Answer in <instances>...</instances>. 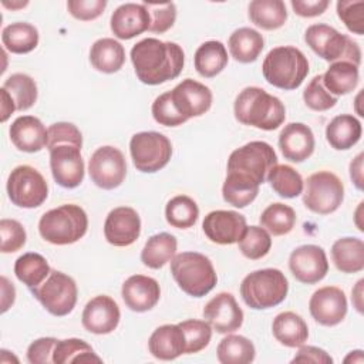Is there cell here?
I'll return each mask as SVG.
<instances>
[{
    "label": "cell",
    "mask_w": 364,
    "mask_h": 364,
    "mask_svg": "<svg viewBox=\"0 0 364 364\" xmlns=\"http://www.w3.org/2000/svg\"><path fill=\"white\" fill-rule=\"evenodd\" d=\"M131 61L141 82L158 85L181 74L185 64V53L173 41L148 37L131 48Z\"/></svg>",
    "instance_id": "6da1fadb"
},
{
    "label": "cell",
    "mask_w": 364,
    "mask_h": 364,
    "mask_svg": "<svg viewBox=\"0 0 364 364\" xmlns=\"http://www.w3.org/2000/svg\"><path fill=\"white\" fill-rule=\"evenodd\" d=\"M233 111L240 124L263 131H273L286 119L283 102L260 87L243 88L235 100Z\"/></svg>",
    "instance_id": "7a4b0ae2"
},
{
    "label": "cell",
    "mask_w": 364,
    "mask_h": 364,
    "mask_svg": "<svg viewBox=\"0 0 364 364\" xmlns=\"http://www.w3.org/2000/svg\"><path fill=\"white\" fill-rule=\"evenodd\" d=\"M264 80L280 90H296L309 74L307 57L293 46L272 48L263 60Z\"/></svg>",
    "instance_id": "3957f363"
},
{
    "label": "cell",
    "mask_w": 364,
    "mask_h": 364,
    "mask_svg": "<svg viewBox=\"0 0 364 364\" xmlns=\"http://www.w3.org/2000/svg\"><path fill=\"white\" fill-rule=\"evenodd\" d=\"M88 229L85 210L74 203H65L46 212L38 222L40 236L53 245L64 246L78 242Z\"/></svg>",
    "instance_id": "277c9868"
},
{
    "label": "cell",
    "mask_w": 364,
    "mask_h": 364,
    "mask_svg": "<svg viewBox=\"0 0 364 364\" xmlns=\"http://www.w3.org/2000/svg\"><path fill=\"white\" fill-rule=\"evenodd\" d=\"M171 273L182 291L192 297L206 296L218 282L209 257L198 252H182L171 260Z\"/></svg>",
    "instance_id": "5b68a950"
},
{
    "label": "cell",
    "mask_w": 364,
    "mask_h": 364,
    "mask_svg": "<svg viewBox=\"0 0 364 364\" xmlns=\"http://www.w3.org/2000/svg\"><path fill=\"white\" fill-rule=\"evenodd\" d=\"M289 291V282L279 269H260L249 273L240 284L243 301L255 310L280 304Z\"/></svg>",
    "instance_id": "8992f818"
},
{
    "label": "cell",
    "mask_w": 364,
    "mask_h": 364,
    "mask_svg": "<svg viewBox=\"0 0 364 364\" xmlns=\"http://www.w3.org/2000/svg\"><path fill=\"white\" fill-rule=\"evenodd\" d=\"M304 41L326 61H348L357 67L361 63V50L358 44L348 36L338 33L334 27L327 24L318 23L307 27Z\"/></svg>",
    "instance_id": "52a82bcc"
},
{
    "label": "cell",
    "mask_w": 364,
    "mask_h": 364,
    "mask_svg": "<svg viewBox=\"0 0 364 364\" xmlns=\"http://www.w3.org/2000/svg\"><path fill=\"white\" fill-rule=\"evenodd\" d=\"M277 164V155L264 141H252L235 149L228 159V173H237L262 185Z\"/></svg>",
    "instance_id": "ba28073f"
},
{
    "label": "cell",
    "mask_w": 364,
    "mask_h": 364,
    "mask_svg": "<svg viewBox=\"0 0 364 364\" xmlns=\"http://www.w3.org/2000/svg\"><path fill=\"white\" fill-rule=\"evenodd\" d=\"M30 290L43 307L57 317L70 314L75 307L78 297L75 280L71 276L53 269L41 284Z\"/></svg>",
    "instance_id": "9c48e42d"
},
{
    "label": "cell",
    "mask_w": 364,
    "mask_h": 364,
    "mask_svg": "<svg viewBox=\"0 0 364 364\" xmlns=\"http://www.w3.org/2000/svg\"><path fill=\"white\" fill-rule=\"evenodd\" d=\"M129 152L138 171L154 173L168 165L172 156V144L161 132L144 131L132 135Z\"/></svg>",
    "instance_id": "30bf717a"
},
{
    "label": "cell",
    "mask_w": 364,
    "mask_h": 364,
    "mask_svg": "<svg viewBox=\"0 0 364 364\" xmlns=\"http://www.w3.org/2000/svg\"><path fill=\"white\" fill-rule=\"evenodd\" d=\"M344 199V185L341 179L330 171L311 173L306 181L303 203L307 209L318 215L336 212Z\"/></svg>",
    "instance_id": "8fae6325"
},
{
    "label": "cell",
    "mask_w": 364,
    "mask_h": 364,
    "mask_svg": "<svg viewBox=\"0 0 364 364\" xmlns=\"http://www.w3.org/2000/svg\"><path fill=\"white\" fill-rule=\"evenodd\" d=\"M7 195L13 205L33 209L44 203L48 185L44 176L30 165L16 166L7 179Z\"/></svg>",
    "instance_id": "7c38bea8"
},
{
    "label": "cell",
    "mask_w": 364,
    "mask_h": 364,
    "mask_svg": "<svg viewBox=\"0 0 364 364\" xmlns=\"http://www.w3.org/2000/svg\"><path fill=\"white\" fill-rule=\"evenodd\" d=\"M91 181L101 189L118 188L127 176V162L124 154L111 145L100 146L94 151L88 162Z\"/></svg>",
    "instance_id": "4fadbf2b"
},
{
    "label": "cell",
    "mask_w": 364,
    "mask_h": 364,
    "mask_svg": "<svg viewBox=\"0 0 364 364\" xmlns=\"http://www.w3.org/2000/svg\"><path fill=\"white\" fill-rule=\"evenodd\" d=\"M50 151V168L54 181L67 189L77 188L84 179L81 148L71 144L57 145Z\"/></svg>",
    "instance_id": "5bb4252c"
},
{
    "label": "cell",
    "mask_w": 364,
    "mask_h": 364,
    "mask_svg": "<svg viewBox=\"0 0 364 364\" xmlns=\"http://www.w3.org/2000/svg\"><path fill=\"white\" fill-rule=\"evenodd\" d=\"M289 267L296 280L304 284H314L326 277L328 262L323 247L317 245H303L290 253Z\"/></svg>",
    "instance_id": "9a60e30c"
},
{
    "label": "cell",
    "mask_w": 364,
    "mask_h": 364,
    "mask_svg": "<svg viewBox=\"0 0 364 364\" xmlns=\"http://www.w3.org/2000/svg\"><path fill=\"white\" fill-rule=\"evenodd\" d=\"M169 94L172 104L186 121L208 112L213 98L212 91L205 84L192 78L181 81L172 91H169Z\"/></svg>",
    "instance_id": "2e32d148"
},
{
    "label": "cell",
    "mask_w": 364,
    "mask_h": 364,
    "mask_svg": "<svg viewBox=\"0 0 364 364\" xmlns=\"http://www.w3.org/2000/svg\"><path fill=\"white\" fill-rule=\"evenodd\" d=\"M309 310L318 324L326 327L337 326L347 314L346 294L336 286L320 287L310 297Z\"/></svg>",
    "instance_id": "e0dca14e"
},
{
    "label": "cell",
    "mask_w": 364,
    "mask_h": 364,
    "mask_svg": "<svg viewBox=\"0 0 364 364\" xmlns=\"http://www.w3.org/2000/svg\"><path fill=\"white\" fill-rule=\"evenodd\" d=\"M203 318L220 334L239 330L243 324V310L239 307L235 296L222 291L212 297L203 307Z\"/></svg>",
    "instance_id": "ac0fdd59"
},
{
    "label": "cell",
    "mask_w": 364,
    "mask_h": 364,
    "mask_svg": "<svg viewBox=\"0 0 364 364\" xmlns=\"http://www.w3.org/2000/svg\"><path fill=\"white\" fill-rule=\"evenodd\" d=\"M141 235V219L129 206L114 208L104 222V236L109 245L125 247L132 245Z\"/></svg>",
    "instance_id": "d6986e66"
},
{
    "label": "cell",
    "mask_w": 364,
    "mask_h": 364,
    "mask_svg": "<svg viewBox=\"0 0 364 364\" xmlns=\"http://www.w3.org/2000/svg\"><path fill=\"white\" fill-rule=\"evenodd\" d=\"M202 229L210 242L233 245L246 229V218L235 210H212L205 216Z\"/></svg>",
    "instance_id": "ffe728a7"
},
{
    "label": "cell",
    "mask_w": 364,
    "mask_h": 364,
    "mask_svg": "<svg viewBox=\"0 0 364 364\" xmlns=\"http://www.w3.org/2000/svg\"><path fill=\"white\" fill-rule=\"evenodd\" d=\"M121 318V311L114 299L105 294L91 299L81 316L82 326L92 334H109L112 333Z\"/></svg>",
    "instance_id": "44dd1931"
},
{
    "label": "cell",
    "mask_w": 364,
    "mask_h": 364,
    "mask_svg": "<svg viewBox=\"0 0 364 364\" xmlns=\"http://www.w3.org/2000/svg\"><path fill=\"white\" fill-rule=\"evenodd\" d=\"M121 296L129 310L144 313L156 306L161 297V287L154 277L134 274L124 282Z\"/></svg>",
    "instance_id": "7402d4cb"
},
{
    "label": "cell",
    "mask_w": 364,
    "mask_h": 364,
    "mask_svg": "<svg viewBox=\"0 0 364 364\" xmlns=\"http://www.w3.org/2000/svg\"><path fill=\"white\" fill-rule=\"evenodd\" d=\"M151 17L146 7L138 3H125L118 6L111 16V31L119 40L134 38L149 30Z\"/></svg>",
    "instance_id": "603a6c76"
},
{
    "label": "cell",
    "mask_w": 364,
    "mask_h": 364,
    "mask_svg": "<svg viewBox=\"0 0 364 364\" xmlns=\"http://www.w3.org/2000/svg\"><path fill=\"white\" fill-rule=\"evenodd\" d=\"M314 134L303 122L284 125L279 135V148L283 156L291 162H303L314 152Z\"/></svg>",
    "instance_id": "cb8c5ba5"
},
{
    "label": "cell",
    "mask_w": 364,
    "mask_h": 364,
    "mask_svg": "<svg viewBox=\"0 0 364 364\" xmlns=\"http://www.w3.org/2000/svg\"><path fill=\"white\" fill-rule=\"evenodd\" d=\"M10 139L23 152H38L47 146L48 131L43 122L33 115H21L10 125Z\"/></svg>",
    "instance_id": "d4e9b609"
},
{
    "label": "cell",
    "mask_w": 364,
    "mask_h": 364,
    "mask_svg": "<svg viewBox=\"0 0 364 364\" xmlns=\"http://www.w3.org/2000/svg\"><path fill=\"white\" fill-rule=\"evenodd\" d=\"M149 353L164 361L175 360L185 354L186 340L179 324H164L154 330L148 340Z\"/></svg>",
    "instance_id": "484cf974"
},
{
    "label": "cell",
    "mask_w": 364,
    "mask_h": 364,
    "mask_svg": "<svg viewBox=\"0 0 364 364\" xmlns=\"http://www.w3.org/2000/svg\"><path fill=\"white\" fill-rule=\"evenodd\" d=\"M361 122L351 114L334 117L326 127V139L331 148L346 151L353 148L361 138Z\"/></svg>",
    "instance_id": "4316f807"
},
{
    "label": "cell",
    "mask_w": 364,
    "mask_h": 364,
    "mask_svg": "<svg viewBox=\"0 0 364 364\" xmlns=\"http://www.w3.org/2000/svg\"><path fill=\"white\" fill-rule=\"evenodd\" d=\"M274 338L290 348L303 346L309 338V327L304 318L294 311H283L277 314L272 324Z\"/></svg>",
    "instance_id": "83f0119b"
},
{
    "label": "cell",
    "mask_w": 364,
    "mask_h": 364,
    "mask_svg": "<svg viewBox=\"0 0 364 364\" xmlns=\"http://www.w3.org/2000/svg\"><path fill=\"white\" fill-rule=\"evenodd\" d=\"M90 61L97 71L112 74L122 68L125 63V50L119 41L104 37L91 46Z\"/></svg>",
    "instance_id": "f1b7e54d"
},
{
    "label": "cell",
    "mask_w": 364,
    "mask_h": 364,
    "mask_svg": "<svg viewBox=\"0 0 364 364\" xmlns=\"http://www.w3.org/2000/svg\"><path fill=\"white\" fill-rule=\"evenodd\" d=\"M331 259L341 273H358L364 269V242L358 237H341L331 246Z\"/></svg>",
    "instance_id": "f546056e"
},
{
    "label": "cell",
    "mask_w": 364,
    "mask_h": 364,
    "mask_svg": "<svg viewBox=\"0 0 364 364\" xmlns=\"http://www.w3.org/2000/svg\"><path fill=\"white\" fill-rule=\"evenodd\" d=\"M230 55L243 64L253 63L264 47L263 36L250 27H240L235 30L228 41Z\"/></svg>",
    "instance_id": "4dcf8cb0"
},
{
    "label": "cell",
    "mask_w": 364,
    "mask_h": 364,
    "mask_svg": "<svg viewBox=\"0 0 364 364\" xmlns=\"http://www.w3.org/2000/svg\"><path fill=\"white\" fill-rule=\"evenodd\" d=\"M176 247L178 242L173 235L166 232L152 235L141 252V260L149 269H161L173 259Z\"/></svg>",
    "instance_id": "1f68e13d"
},
{
    "label": "cell",
    "mask_w": 364,
    "mask_h": 364,
    "mask_svg": "<svg viewBox=\"0 0 364 364\" xmlns=\"http://www.w3.org/2000/svg\"><path fill=\"white\" fill-rule=\"evenodd\" d=\"M321 77L326 90L334 97L351 92L360 80L358 67L348 61L331 63Z\"/></svg>",
    "instance_id": "d6a6232c"
},
{
    "label": "cell",
    "mask_w": 364,
    "mask_h": 364,
    "mask_svg": "<svg viewBox=\"0 0 364 364\" xmlns=\"http://www.w3.org/2000/svg\"><path fill=\"white\" fill-rule=\"evenodd\" d=\"M193 63L199 75L212 78L222 73L228 64L226 47L216 40L205 41L198 47Z\"/></svg>",
    "instance_id": "836d02e7"
},
{
    "label": "cell",
    "mask_w": 364,
    "mask_h": 364,
    "mask_svg": "<svg viewBox=\"0 0 364 364\" xmlns=\"http://www.w3.org/2000/svg\"><path fill=\"white\" fill-rule=\"evenodd\" d=\"M247 11L250 21L263 30H277L287 20L286 4L282 0H253Z\"/></svg>",
    "instance_id": "e575fe53"
},
{
    "label": "cell",
    "mask_w": 364,
    "mask_h": 364,
    "mask_svg": "<svg viewBox=\"0 0 364 364\" xmlns=\"http://www.w3.org/2000/svg\"><path fill=\"white\" fill-rule=\"evenodd\" d=\"M1 41L10 53L26 54L37 47L38 31L33 24L26 21L11 23L3 28Z\"/></svg>",
    "instance_id": "d590c367"
},
{
    "label": "cell",
    "mask_w": 364,
    "mask_h": 364,
    "mask_svg": "<svg viewBox=\"0 0 364 364\" xmlns=\"http://www.w3.org/2000/svg\"><path fill=\"white\" fill-rule=\"evenodd\" d=\"M216 355L218 361L222 364H249L256 357V348L249 338L229 334L220 340Z\"/></svg>",
    "instance_id": "8d00e7d4"
},
{
    "label": "cell",
    "mask_w": 364,
    "mask_h": 364,
    "mask_svg": "<svg viewBox=\"0 0 364 364\" xmlns=\"http://www.w3.org/2000/svg\"><path fill=\"white\" fill-rule=\"evenodd\" d=\"M259 183L237 173H228L222 186V196L225 202L235 208H245L250 205L257 193Z\"/></svg>",
    "instance_id": "74e56055"
},
{
    "label": "cell",
    "mask_w": 364,
    "mask_h": 364,
    "mask_svg": "<svg viewBox=\"0 0 364 364\" xmlns=\"http://www.w3.org/2000/svg\"><path fill=\"white\" fill-rule=\"evenodd\" d=\"M50 272L51 269L46 257L34 252L21 255L14 263L16 277L28 289H33L41 284L47 279Z\"/></svg>",
    "instance_id": "f35d334b"
},
{
    "label": "cell",
    "mask_w": 364,
    "mask_h": 364,
    "mask_svg": "<svg viewBox=\"0 0 364 364\" xmlns=\"http://www.w3.org/2000/svg\"><path fill=\"white\" fill-rule=\"evenodd\" d=\"M102 360L95 354L94 348L81 338L58 340L53 353V363H101Z\"/></svg>",
    "instance_id": "ab89813d"
},
{
    "label": "cell",
    "mask_w": 364,
    "mask_h": 364,
    "mask_svg": "<svg viewBox=\"0 0 364 364\" xmlns=\"http://www.w3.org/2000/svg\"><path fill=\"white\" fill-rule=\"evenodd\" d=\"M273 191L282 198H296L303 193L304 182L301 175L290 165L276 164L266 179Z\"/></svg>",
    "instance_id": "60d3db41"
},
{
    "label": "cell",
    "mask_w": 364,
    "mask_h": 364,
    "mask_svg": "<svg viewBox=\"0 0 364 364\" xmlns=\"http://www.w3.org/2000/svg\"><path fill=\"white\" fill-rule=\"evenodd\" d=\"M262 228L273 236H283L293 230L296 223V212L291 206L276 202L269 205L259 218Z\"/></svg>",
    "instance_id": "b9f144b4"
},
{
    "label": "cell",
    "mask_w": 364,
    "mask_h": 364,
    "mask_svg": "<svg viewBox=\"0 0 364 364\" xmlns=\"http://www.w3.org/2000/svg\"><path fill=\"white\" fill-rule=\"evenodd\" d=\"M198 216L199 208L196 202L186 195L173 196L165 206L166 222L176 229L192 228L196 223Z\"/></svg>",
    "instance_id": "7bdbcfd3"
},
{
    "label": "cell",
    "mask_w": 364,
    "mask_h": 364,
    "mask_svg": "<svg viewBox=\"0 0 364 364\" xmlns=\"http://www.w3.org/2000/svg\"><path fill=\"white\" fill-rule=\"evenodd\" d=\"M13 98L17 111H26L37 101V84L36 81L23 73L11 74L3 84V87Z\"/></svg>",
    "instance_id": "ee69618b"
},
{
    "label": "cell",
    "mask_w": 364,
    "mask_h": 364,
    "mask_svg": "<svg viewBox=\"0 0 364 364\" xmlns=\"http://www.w3.org/2000/svg\"><path fill=\"white\" fill-rule=\"evenodd\" d=\"M239 250L250 260H259L264 257L272 247L270 233L262 226H246L240 239L237 240Z\"/></svg>",
    "instance_id": "f6af8a7d"
},
{
    "label": "cell",
    "mask_w": 364,
    "mask_h": 364,
    "mask_svg": "<svg viewBox=\"0 0 364 364\" xmlns=\"http://www.w3.org/2000/svg\"><path fill=\"white\" fill-rule=\"evenodd\" d=\"M185 333L186 350L185 354H195L202 351L212 338V327L206 320H185L179 323Z\"/></svg>",
    "instance_id": "bcb514c9"
},
{
    "label": "cell",
    "mask_w": 364,
    "mask_h": 364,
    "mask_svg": "<svg viewBox=\"0 0 364 364\" xmlns=\"http://www.w3.org/2000/svg\"><path fill=\"white\" fill-rule=\"evenodd\" d=\"M303 100L306 105L313 111H327L337 104V97L331 95L324 84L321 74L314 75L303 91Z\"/></svg>",
    "instance_id": "7dc6e473"
},
{
    "label": "cell",
    "mask_w": 364,
    "mask_h": 364,
    "mask_svg": "<svg viewBox=\"0 0 364 364\" xmlns=\"http://www.w3.org/2000/svg\"><path fill=\"white\" fill-rule=\"evenodd\" d=\"M144 6L149 11L151 24L149 31L162 34L168 31L175 20H176V6L172 1L166 3H154V1H144Z\"/></svg>",
    "instance_id": "c3c4849f"
},
{
    "label": "cell",
    "mask_w": 364,
    "mask_h": 364,
    "mask_svg": "<svg viewBox=\"0 0 364 364\" xmlns=\"http://www.w3.org/2000/svg\"><path fill=\"white\" fill-rule=\"evenodd\" d=\"M337 16L348 31L358 36L364 34V1H337Z\"/></svg>",
    "instance_id": "681fc988"
},
{
    "label": "cell",
    "mask_w": 364,
    "mask_h": 364,
    "mask_svg": "<svg viewBox=\"0 0 364 364\" xmlns=\"http://www.w3.org/2000/svg\"><path fill=\"white\" fill-rule=\"evenodd\" d=\"M0 235H1V253H13L20 250L26 245V230L23 225L14 219L0 220Z\"/></svg>",
    "instance_id": "f907efd6"
},
{
    "label": "cell",
    "mask_w": 364,
    "mask_h": 364,
    "mask_svg": "<svg viewBox=\"0 0 364 364\" xmlns=\"http://www.w3.org/2000/svg\"><path fill=\"white\" fill-rule=\"evenodd\" d=\"M152 117L154 119L165 127H178L186 122V119L178 112L175 105L171 101V94L164 92L155 98L152 102Z\"/></svg>",
    "instance_id": "816d5d0a"
},
{
    "label": "cell",
    "mask_w": 364,
    "mask_h": 364,
    "mask_svg": "<svg viewBox=\"0 0 364 364\" xmlns=\"http://www.w3.org/2000/svg\"><path fill=\"white\" fill-rule=\"evenodd\" d=\"M48 142L47 148L51 149L61 144H71L77 146H82V135L80 129L71 122H55L48 128Z\"/></svg>",
    "instance_id": "f5cc1de1"
},
{
    "label": "cell",
    "mask_w": 364,
    "mask_h": 364,
    "mask_svg": "<svg viewBox=\"0 0 364 364\" xmlns=\"http://www.w3.org/2000/svg\"><path fill=\"white\" fill-rule=\"evenodd\" d=\"M107 7L105 0H68L67 9L70 14L81 21H91L98 18Z\"/></svg>",
    "instance_id": "db71d44e"
},
{
    "label": "cell",
    "mask_w": 364,
    "mask_h": 364,
    "mask_svg": "<svg viewBox=\"0 0 364 364\" xmlns=\"http://www.w3.org/2000/svg\"><path fill=\"white\" fill-rule=\"evenodd\" d=\"M54 337H41L33 341L27 348V360L30 364H48L53 363V353L57 344Z\"/></svg>",
    "instance_id": "11a10c76"
},
{
    "label": "cell",
    "mask_w": 364,
    "mask_h": 364,
    "mask_svg": "<svg viewBox=\"0 0 364 364\" xmlns=\"http://www.w3.org/2000/svg\"><path fill=\"white\" fill-rule=\"evenodd\" d=\"M293 11L300 17H317L330 6L328 0H291Z\"/></svg>",
    "instance_id": "9f6ffc18"
},
{
    "label": "cell",
    "mask_w": 364,
    "mask_h": 364,
    "mask_svg": "<svg viewBox=\"0 0 364 364\" xmlns=\"http://www.w3.org/2000/svg\"><path fill=\"white\" fill-rule=\"evenodd\" d=\"M291 363H314V364H331L333 358L323 350L314 346H300L297 354L291 358Z\"/></svg>",
    "instance_id": "6f0895ef"
},
{
    "label": "cell",
    "mask_w": 364,
    "mask_h": 364,
    "mask_svg": "<svg viewBox=\"0 0 364 364\" xmlns=\"http://www.w3.org/2000/svg\"><path fill=\"white\" fill-rule=\"evenodd\" d=\"M1 313H6L10 306L14 303L16 299V289L13 286V283L9 282L7 277L1 276Z\"/></svg>",
    "instance_id": "680465c9"
},
{
    "label": "cell",
    "mask_w": 364,
    "mask_h": 364,
    "mask_svg": "<svg viewBox=\"0 0 364 364\" xmlns=\"http://www.w3.org/2000/svg\"><path fill=\"white\" fill-rule=\"evenodd\" d=\"M363 158L364 154L360 152L350 162V178L358 191H363Z\"/></svg>",
    "instance_id": "91938a15"
},
{
    "label": "cell",
    "mask_w": 364,
    "mask_h": 364,
    "mask_svg": "<svg viewBox=\"0 0 364 364\" xmlns=\"http://www.w3.org/2000/svg\"><path fill=\"white\" fill-rule=\"evenodd\" d=\"M0 92H1V122H6L7 118H9L17 108H16V104H14L13 98L10 97V94H9L4 88H1Z\"/></svg>",
    "instance_id": "94428289"
},
{
    "label": "cell",
    "mask_w": 364,
    "mask_h": 364,
    "mask_svg": "<svg viewBox=\"0 0 364 364\" xmlns=\"http://www.w3.org/2000/svg\"><path fill=\"white\" fill-rule=\"evenodd\" d=\"M363 284H364V280L360 279L354 286V289L351 290V301L358 313H363Z\"/></svg>",
    "instance_id": "6125c7cd"
},
{
    "label": "cell",
    "mask_w": 364,
    "mask_h": 364,
    "mask_svg": "<svg viewBox=\"0 0 364 364\" xmlns=\"http://www.w3.org/2000/svg\"><path fill=\"white\" fill-rule=\"evenodd\" d=\"M358 363L361 364L364 361V357H363V351L361 350H354V351H350V354L344 358V363Z\"/></svg>",
    "instance_id": "be15d7a7"
},
{
    "label": "cell",
    "mask_w": 364,
    "mask_h": 364,
    "mask_svg": "<svg viewBox=\"0 0 364 364\" xmlns=\"http://www.w3.org/2000/svg\"><path fill=\"white\" fill-rule=\"evenodd\" d=\"M1 4H3L4 7H7V9L17 10V9H23V7H26V6L28 4V1H27V0H24V1H11V3H9V1L3 0V1H1Z\"/></svg>",
    "instance_id": "e7e4bbea"
},
{
    "label": "cell",
    "mask_w": 364,
    "mask_h": 364,
    "mask_svg": "<svg viewBox=\"0 0 364 364\" xmlns=\"http://www.w3.org/2000/svg\"><path fill=\"white\" fill-rule=\"evenodd\" d=\"M363 205H364V202H360V203H358V208L355 209V213H354V222H355L357 229H358L360 232H364V228H363V225L360 223V218H361V212H363Z\"/></svg>",
    "instance_id": "03108f58"
}]
</instances>
